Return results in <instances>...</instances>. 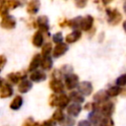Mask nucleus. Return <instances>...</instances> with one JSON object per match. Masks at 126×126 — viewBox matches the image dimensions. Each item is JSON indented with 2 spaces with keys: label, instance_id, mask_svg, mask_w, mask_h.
Returning a JSON list of instances; mask_svg holds the SVG:
<instances>
[{
  "label": "nucleus",
  "instance_id": "f257e3e1",
  "mask_svg": "<svg viewBox=\"0 0 126 126\" xmlns=\"http://www.w3.org/2000/svg\"><path fill=\"white\" fill-rule=\"evenodd\" d=\"M28 71L27 70H20V71H14L10 72L5 76V82L11 84L12 86H16L21 80L28 78Z\"/></svg>",
  "mask_w": 126,
  "mask_h": 126
},
{
  "label": "nucleus",
  "instance_id": "f03ea898",
  "mask_svg": "<svg viewBox=\"0 0 126 126\" xmlns=\"http://www.w3.org/2000/svg\"><path fill=\"white\" fill-rule=\"evenodd\" d=\"M17 19L12 14H8L0 18V28L5 31H12L17 27Z\"/></svg>",
  "mask_w": 126,
  "mask_h": 126
},
{
  "label": "nucleus",
  "instance_id": "7ed1b4c3",
  "mask_svg": "<svg viewBox=\"0 0 126 126\" xmlns=\"http://www.w3.org/2000/svg\"><path fill=\"white\" fill-rule=\"evenodd\" d=\"M35 24H36V29L37 31L41 32L44 35H49V19L45 15H40L35 19Z\"/></svg>",
  "mask_w": 126,
  "mask_h": 126
},
{
  "label": "nucleus",
  "instance_id": "20e7f679",
  "mask_svg": "<svg viewBox=\"0 0 126 126\" xmlns=\"http://www.w3.org/2000/svg\"><path fill=\"white\" fill-rule=\"evenodd\" d=\"M106 16H107V22L111 26H116L119 24L122 20V15L121 13L115 9V8H106L105 10Z\"/></svg>",
  "mask_w": 126,
  "mask_h": 126
},
{
  "label": "nucleus",
  "instance_id": "39448f33",
  "mask_svg": "<svg viewBox=\"0 0 126 126\" xmlns=\"http://www.w3.org/2000/svg\"><path fill=\"white\" fill-rule=\"evenodd\" d=\"M79 84V76L74 74V73H70L66 76H64V86L66 89L68 90H74L75 88H77Z\"/></svg>",
  "mask_w": 126,
  "mask_h": 126
},
{
  "label": "nucleus",
  "instance_id": "423d86ee",
  "mask_svg": "<svg viewBox=\"0 0 126 126\" xmlns=\"http://www.w3.org/2000/svg\"><path fill=\"white\" fill-rule=\"evenodd\" d=\"M17 91L20 94H28L32 89V86H33V83L29 79V78H25L23 80H21L17 85Z\"/></svg>",
  "mask_w": 126,
  "mask_h": 126
},
{
  "label": "nucleus",
  "instance_id": "0eeeda50",
  "mask_svg": "<svg viewBox=\"0 0 126 126\" xmlns=\"http://www.w3.org/2000/svg\"><path fill=\"white\" fill-rule=\"evenodd\" d=\"M28 78L32 82V83H41L43 81L46 80L47 75L45 73V71L41 70V69H36L34 71H32L29 73Z\"/></svg>",
  "mask_w": 126,
  "mask_h": 126
},
{
  "label": "nucleus",
  "instance_id": "6e6552de",
  "mask_svg": "<svg viewBox=\"0 0 126 126\" xmlns=\"http://www.w3.org/2000/svg\"><path fill=\"white\" fill-rule=\"evenodd\" d=\"M15 90H14V86H12L11 84L4 82L2 84V86L0 87V98L1 99H7L10 98L14 95Z\"/></svg>",
  "mask_w": 126,
  "mask_h": 126
},
{
  "label": "nucleus",
  "instance_id": "1a4fd4ad",
  "mask_svg": "<svg viewBox=\"0 0 126 126\" xmlns=\"http://www.w3.org/2000/svg\"><path fill=\"white\" fill-rule=\"evenodd\" d=\"M40 6H41L40 0H29L26 4V12L31 17H32L38 13Z\"/></svg>",
  "mask_w": 126,
  "mask_h": 126
},
{
  "label": "nucleus",
  "instance_id": "9d476101",
  "mask_svg": "<svg viewBox=\"0 0 126 126\" xmlns=\"http://www.w3.org/2000/svg\"><path fill=\"white\" fill-rule=\"evenodd\" d=\"M49 89L53 92V94H61L64 93V83L60 80V79H55V78H51V80L49 81Z\"/></svg>",
  "mask_w": 126,
  "mask_h": 126
},
{
  "label": "nucleus",
  "instance_id": "9b49d317",
  "mask_svg": "<svg viewBox=\"0 0 126 126\" xmlns=\"http://www.w3.org/2000/svg\"><path fill=\"white\" fill-rule=\"evenodd\" d=\"M77 88H78V92L81 93L84 96H89L90 94H92L93 90H94L92 83L89 81H83L79 83Z\"/></svg>",
  "mask_w": 126,
  "mask_h": 126
},
{
  "label": "nucleus",
  "instance_id": "f8f14e48",
  "mask_svg": "<svg viewBox=\"0 0 126 126\" xmlns=\"http://www.w3.org/2000/svg\"><path fill=\"white\" fill-rule=\"evenodd\" d=\"M70 102V98L69 96L64 94V93H61V94H56V99H55V107H58V108H61V109H64L68 106Z\"/></svg>",
  "mask_w": 126,
  "mask_h": 126
},
{
  "label": "nucleus",
  "instance_id": "ddd939ff",
  "mask_svg": "<svg viewBox=\"0 0 126 126\" xmlns=\"http://www.w3.org/2000/svg\"><path fill=\"white\" fill-rule=\"evenodd\" d=\"M24 104V97L22 94H15L12 96V99L9 103V108L11 110H14V111H17L19 109L22 108Z\"/></svg>",
  "mask_w": 126,
  "mask_h": 126
},
{
  "label": "nucleus",
  "instance_id": "4468645a",
  "mask_svg": "<svg viewBox=\"0 0 126 126\" xmlns=\"http://www.w3.org/2000/svg\"><path fill=\"white\" fill-rule=\"evenodd\" d=\"M68 51V45L67 43L64 42H60L55 44V46L52 48V57L53 58H59L61 56H63L66 52Z\"/></svg>",
  "mask_w": 126,
  "mask_h": 126
},
{
  "label": "nucleus",
  "instance_id": "2eb2a0df",
  "mask_svg": "<svg viewBox=\"0 0 126 126\" xmlns=\"http://www.w3.org/2000/svg\"><path fill=\"white\" fill-rule=\"evenodd\" d=\"M99 111L102 116H111L115 111V104L112 101H105L99 107Z\"/></svg>",
  "mask_w": 126,
  "mask_h": 126
},
{
  "label": "nucleus",
  "instance_id": "dca6fc26",
  "mask_svg": "<svg viewBox=\"0 0 126 126\" xmlns=\"http://www.w3.org/2000/svg\"><path fill=\"white\" fill-rule=\"evenodd\" d=\"M44 37H45V35H44L41 32L35 31V32H33L32 36V39H31L32 44L35 48H40V47L42 46V44L44 43Z\"/></svg>",
  "mask_w": 126,
  "mask_h": 126
},
{
  "label": "nucleus",
  "instance_id": "f3484780",
  "mask_svg": "<svg viewBox=\"0 0 126 126\" xmlns=\"http://www.w3.org/2000/svg\"><path fill=\"white\" fill-rule=\"evenodd\" d=\"M40 61H41V55H40V53H35L32 57V59H31V61L29 63V66H28V69H27L28 73L38 69L39 66H40Z\"/></svg>",
  "mask_w": 126,
  "mask_h": 126
},
{
  "label": "nucleus",
  "instance_id": "a211bd4d",
  "mask_svg": "<svg viewBox=\"0 0 126 126\" xmlns=\"http://www.w3.org/2000/svg\"><path fill=\"white\" fill-rule=\"evenodd\" d=\"M94 17L91 16V15H87L86 17L82 18V22H81V26H80V29L85 31V32H89L92 28H93V25H94Z\"/></svg>",
  "mask_w": 126,
  "mask_h": 126
},
{
  "label": "nucleus",
  "instance_id": "6ab92c4d",
  "mask_svg": "<svg viewBox=\"0 0 126 126\" xmlns=\"http://www.w3.org/2000/svg\"><path fill=\"white\" fill-rule=\"evenodd\" d=\"M82 111V106L80 103H76V102H73L71 104H68L67 106V113L69 116H72V117H77Z\"/></svg>",
  "mask_w": 126,
  "mask_h": 126
},
{
  "label": "nucleus",
  "instance_id": "aec40b11",
  "mask_svg": "<svg viewBox=\"0 0 126 126\" xmlns=\"http://www.w3.org/2000/svg\"><path fill=\"white\" fill-rule=\"evenodd\" d=\"M53 66V59L50 55L47 56H41V61H40V69L43 71H49L52 69Z\"/></svg>",
  "mask_w": 126,
  "mask_h": 126
},
{
  "label": "nucleus",
  "instance_id": "412c9836",
  "mask_svg": "<svg viewBox=\"0 0 126 126\" xmlns=\"http://www.w3.org/2000/svg\"><path fill=\"white\" fill-rule=\"evenodd\" d=\"M108 98H109V96L107 95L106 91H103V90H100V91L96 92L94 95V101L97 104H102L103 102L107 101Z\"/></svg>",
  "mask_w": 126,
  "mask_h": 126
},
{
  "label": "nucleus",
  "instance_id": "4be33fe9",
  "mask_svg": "<svg viewBox=\"0 0 126 126\" xmlns=\"http://www.w3.org/2000/svg\"><path fill=\"white\" fill-rule=\"evenodd\" d=\"M82 36V32L80 30H74L72 32L68 33L65 37V41L67 43H75L78 41Z\"/></svg>",
  "mask_w": 126,
  "mask_h": 126
},
{
  "label": "nucleus",
  "instance_id": "5701e85b",
  "mask_svg": "<svg viewBox=\"0 0 126 126\" xmlns=\"http://www.w3.org/2000/svg\"><path fill=\"white\" fill-rule=\"evenodd\" d=\"M102 117V114L100 113L99 109H94V110H92L90 111V114H89V121L93 124H98V122L100 121Z\"/></svg>",
  "mask_w": 126,
  "mask_h": 126
},
{
  "label": "nucleus",
  "instance_id": "b1692460",
  "mask_svg": "<svg viewBox=\"0 0 126 126\" xmlns=\"http://www.w3.org/2000/svg\"><path fill=\"white\" fill-rule=\"evenodd\" d=\"M69 98H70V100H72L73 102H76V103H82V102H84L85 101V97H84V95L81 94V93H79L78 91H72L70 94H69Z\"/></svg>",
  "mask_w": 126,
  "mask_h": 126
},
{
  "label": "nucleus",
  "instance_id": "393cba45",
  "mask_svg": "<svg viewBox=\"0 0 126 126\" xmlns=\"http://www.w3.org/2000/svg\"><path fill=\"white\" fill-rule=\"evenodd\" d=\"M6 6L8 7V9L11 11L17 10L18 8L22 7L24 5V1L23 0H5Z\"/></svg>",
  "mask_w": 126,
  "mask_h": 126
},
{
  "label": "nucleus",
  "instance_id": "a878e982",
  "mask_svg": "<svg viewBox=\"0 0 126 126\" xmlns=\"http://www.w3.org/2000/svg\"><path fill=\"white\" fill-rule=\"evenodd\" d=\"M122 93V89L121 87H118L117 85L116 86H111L107 89L106 91V94L109 97H114V96H117L118 94H120Z\"/></svg>",
  "mask_w": 126,
  "mask_h": 126
},
{
  "label": "nucleus",
  "instance_id": "bb28decb",
  "mask_svg": "<svg viewBox=\"0 0 126 126\" xmlns=\"http://www.w3.org/2000/svg\"><path fill=\"white\" fill-rule=\"evenodd\" d=\"M40 48H41V50H40V55H41V56H47V55H50V54H51L53 46H52V43H51V42L47 41V42H44Z\"/></svg>",
  "mask_w": 126,
  "mask_h": 126
},
{
  "label": "nucleus",
  "instance_id": "cd10ccee",
  "mask_svg": "<svg viewBox=\"0 0 126 126\" xmlns=\"http://www.w3.org/2000/svg\"><path fill=\"white\" fill-rule=\"evenodd\" d=\"M82 18L83 17H81V16H77V17L73 18L71 21H69V27H71L73 30H79V28L81 26Z\"/></svg>",
  "mask_w": 126,
  "mask_h": 126
},
{
  "label": "nucleus",
  "instance_id": "c85d7f7f",
  "mask_svg": "<svg viewBox=\"0 0 126 126\" xmlns=\"http://www.w3.org/2000/svg\"><path fill=\"white\" fill-rule=\"evenodd\" d=\"M64 116H65V114H64L63 110H62L61 108H57V109H55V111L53 112L51 119H53L55 122H58V123H59V122L64 118Z\"/></svg>",
  "mask_w": 126,
  "mask_h": 126
},
{
  "label": "nucleus",
  "instance_id": "c756f323",
  "mask_svg": "<svg viewBox=\"0 0 126 126\" xmlns=\"http://www.w3.org/2000/svg\"><path fill=\"white\" fill-rule=\"evenodd\" d=\"M76 123L75 119L72 116H64V118L59 122L60 126H74Z\"/></svg>",
  "mask_w": 126,
  "mask_h": 126
},
{
  "label": "nucleus",
  "instance_id": "7c9ffc66",
  "mask_svg": "<svg viewBox=\"0 0 126 126\" xmlns=\"http://www.w3.org/2000/svg\"><path fill=\"white\" fill-rule=\"evenodd\" d=\"M98 124L99 126H114V121L111 116H102Z\"/></svg>",
  "mask_w": 126,
  "mask_h": 126
},
{
  "label": "nucleus",
  "instance_id": "2f4dec72",
  "mask_svg": "<svg viewBox=\"0 0 126 126\" xmlns=\"http://www.w3.org/2000/svg\"><path fill=\"white\" fill-rule=\"evenodd\" d=\"M8 14H10V10L6 6L5 0H0V18L6 16Z\"/></svg>",
  "mask_w": 126,
  "mask_h": 126
},
{
  "label": "nucleus",
  "instance_id": "473e14b6",
  "mask_svg": "<svg viewBox=\"0 0 126 126\" xmlns=\"http://www.w3.org/2000/svg\"><path fill=\"white\" fill-rule=\"evenodd\" d=\"M59 71H60L61 75L66 76V75L72 73V71H73V67H72L71 65H68V64H67V65H63V66L59 69Z\"/></svg>",
  "mask_w": 126,
  "mask_h": 126
},
{
  "label": "nucleus",
  "instance_id": "72a5a7b5",
  "mask_svg": "<svg viewBox=\"0 0 126 126\" xmlns=\"http://www.w3.org/2000/svg\"><path fill=\"white\" fill-rule=\"evenodd\" d=\"M39 123H37L36 121H34V119L32 117H28L25 119V121L23 122L22 126H38Z\"/></svg>",
  "mask_w": 126,
  "mask_h": 126
},
{
  "label": "nucleus",
  "instance_id": "f704fd0d",
  "mask_svg": "<svg viewBox=\"0 0 126 126\" xmlns=\"http://www.w3.org/2000/svg\"><path fill=\"white\" fill-rule=\"evenodd\" d=\"M51 38H52V41H53L55 44L60 43V42H62V41H63V35H62V33H61L60 32H55V33L51 36Z\"/></svg>",
  "mask_w": 126,
  "mask_h": 126
},
{
  "label": "nucleus",
  "instance_id": "c9c22d12",
  "mask_svg": "<svg viewBox=\"0 0 126 126\" xmlns=\"http://www.w3.org/2000/svg\"><path fill=\"white\" fill-rule=\"evenodd\" d=\"M116 85L118 87H124V86H126V73L120 75L116 79Z\"/></svg>",
  "mask_w": 126,
  "mask_h": 126
},
{
  "label": "nucleus",
  "instance_id": "e433bc0d",
  "mask_svg": "<svg viewBox=\"0 0 126 126\" xmlns=\"http://www.w3.org/2000/svg\"><path fill=\"white\" fill-rule=\"evenodd\" d=\"M8 63V58L5 54H0V73L3 71V69L6 67Z\"/></svg>",
  "mask_w": 126,
  "mask_h": 126
},
{
  "label": "nucleus",
  "instance_id": "4c0bfd02",
  "mask_svg": "<svg viewBox=\"0 0 126 126\" xmlns=\"http://www.w3.org/2000/svg\"><path fill=\"white\" fill-rule=\"evenodd\" d=\"M39 126H57V122H55L53 119H47L42 121Z\"/></svg>",
  "mask_w": 126,
  "mask_h": 126
},
{
  "label": "nucleus",
  "instance_id": "58836bf2",
  "mask_svg": "<svg viewBox=\"0 0 126 126\" xmlns=\"http://www.w3.org/2000/svg\"><path fill=\"white\" fill-rule=\"evenodd\" d=\"M74 1H75V5L79 9H83V8H85L87 6L89 0H74Z\"/></svg>",
  "mask_w": 126,
  "mask_h": 126
},
{
  "label": "nucleus",
  "instance_id": "ea45409f",
  "mask_svg": "<svg viewBox=\"0 0 126 126\" xmlns=\"http://www.w3.org/2000/svg\"><path fill=\"white\" fill-rule=\"evenodd\" d=\"M55 99H56V94H51L48 98V103L51 107H55Z\"/></svg>",
  "mask_w": 126,
  "mask_h": 126
},
{
  "label": "nucleus",
  "instance_id": "a19ab883",
  "mask_svg": "<svg viewBox=\"0 0 126 126\" xmlns=\"http://www.w3.org/2000/svg\"><path fill=\"white\" fill-rule=\"evenodd\" d=\"M78 126H92V123L89 120H81L79 121Z\"/></svg>",
  "mask_w": 126,
  "mask_h": 126
},
{
  "label": "nucleus",
  "instance_id": "79ce46f5",
  "mask_svg": "<svg viewBox=\"0 0 126 126\" xmlns=\"http://www.w3.org/2000/svg\"><path fill=\"white\" fill-rule=\"evenodd\" d=\"M67 26H69V21L67 19H63V21L59 23V27H61V28H65Z\"/></svg>",
  "mask_w": 126,
  "mask_h": 126
},
{
  "label": "nucleus",
  "instance_id": "37998d69",
  "mask_svg": "<svg viewBox=\"0 0 126 126\" xmlns=\"http://www.w3.org/2000/svg\"><path fill=\"white\" fill-rule=\"evenodd\" d=\"M113 0H101V2L104 4V5H107V4H109V3H111Z\"/></svg>",
  "mask_w": 126,
  "mask_h": 126
},
{
  "label": "nucleus",
  "instance_id": "c03bdc74",
  "mask_svg": "<svg viewBox=\"0 0 126 126\" xmlns=\"http://www.w3.org/2000/svg\"><path fill=\"white\" fill-rule=\"evenodd\" d=\"M4 82H5V80H4V78H2V77L0 76V87L2 86V84H3Z\"/></svg>",
  "mask_w": 126,
  "mask_h": 126
},
{
  "label": "nucleus",
  "instance_id": "a18cd8bd",
  "mask_svg": "<svg viewBox=\"0 0 126 126\" xmlns=\"http://www.w3.org/2000/svg\"><path fill=\"white\" fill-rule=\"evenodd\" d=\"M123 10H124V13L126 14V1H125L124 4H123Z\"/></svg>",
  "mask_w": 126,
  "mask_h": 126
},
{
  "label": "nucleus",
  "instance_id": "49530a36",
  "mask_svg": "<svg viewBox=\"0 0 126 126\" xmlns=\"http://www.w3.org/2000/svg\"><path fill=\"white\" fill-rule=\"evenodd\" d=\"M123 29H124V31H125V32H126V21L123 23Z\"/></svg>",
  "mask_w": 126,
  "mask_h": 126
},
{
  "label": "nucleus",
  "instance_id": "de8ad7c7",
  "mask_svg": "<svg viewBox=\"0 0 126 126\" xmlns=\"http://www.w3.org/2000/svg\"><path fill=\"white\" fill-rule=\"evenodd\" d=\"M38 126H39V125H38Z\"/></svg>",
  "mask_w": 126,
  "mask_h": 126
}]
</instances>
